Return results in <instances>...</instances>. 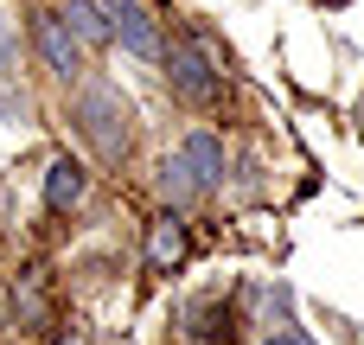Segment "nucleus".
Instances as JSON below:
<instances>
[{
    "label": "nucleus",
    "instance_id": "nucleus-4",
    "mask_svg": "<svg viewBox=\"0 0 364 345\" xmlns=\"http://www.w3.org/2000/svg\"><path fill=\"white\" fill-rule=\"evenodd\" d=\"M32 45H38V58H45L51 77H77V70H83V45L70 38L64 13H38V19H32Z\"/></svg>",
    "mask_w": 364,
    "mask_h": 345
},
{
    "label": "nucleus",
    "instance_id": "nucleus-5",
    "mask_svg": "<svg viewBox=\"0 0 364 345\" xmlns=\"http://www.w3.org/2000/svg\"><path fill=\"white\" fill-rule=\"evenodd\" d=\"M179 160H186V173L211 192V186H224V141L211 134V128H198V134H186V147H179Z\"/></svg>",
    "mask_w": 364,
    "mask_h": 345
},
{
    "label": "nucleus",
    "instance_id": "nucleus-8",
    "mask_svg": "<svg viewBox=\"0 0 364 345\" xmlns=\"http://www.w3.org/2000/svg\"><path fill=\"white\" fill-rule=\"evenodd\" d=\"M64 26H70L77 45H102V38H109V19H102L96 0H70V6H64Z\"/></svg>",
    "mask_w": 364,
    "mask_h": 345
},
{
    "label": "nucleus",
    "instance_id": "nucleus-7",
    "mask_svg": "<svg viewBox=\"0 0 364 345\" xmlns=\"http://www.w3.org/2000/svg\"><path fill=\"white\" fill-rule=\"evenodd\" d=\"M186 262V224L166 211V218H154V230H147V269H179Z\"/></svg>",
    "mask_w": 364,
    "mask_h": 345
},
{
    "label": "nucleus",
    "instance_id": "nucleus-9",
    "mask_svg": "<svg viewBox=\"0 0 364 345\" xmlns=\"http://www.w3.org/2000/svg\"><path fill=\"white\" fill-rule=\"evenodd\" d=\"M160 192H166V198H173V205H192V198H198V192H205V186H198V179H192V173H186V160H179V154H173V160H166V166H160Z\"/></svg>",
    "mask_w": 364,
    "mask_h": 345
},
{
    "label": "nucleus",
    "instance_id": "nucleus-10",
    "mask_svg": "<svg viewBox=\"0 0 364 345\" xmlns=\"http://www.w3.org/2000/svg\"><path fill=\"white\" fill-rule=\"evenodd\" d=\"M262 345H314V339H307V333H269Z\"/></svg>",
    "mask_w": 364,
    "mask_h": 345
},
{
    "label": "nucleus",
    "instance_id": "nucleus-6",
    "mask_svg": "<svg viewBox=\"0 0 364 345\" xmlns=\"http://www.w3.org/2000/svg\"><path fill=\"white\" fill-rule=\"evenodd\" d=\"M83 186H90V173H83V160H70V154H58V160L45 166V205H51V211H70V205L83 198Z\"/></svg>",
    "mask_w": 364,
    "mask_h": 345
},
{
    "label": "nucleus",
    "instance_id": "nucleus-2",
    "mask_svg": "<svg viewBox=\"0 0 364 345\" xmlns=\"http://www.w3.org/2000/svg\"><path fill=\"white\" fill-rule=\"evenodd\" d=\"M166 58V83L186 96V102H211L218 90H224V77H218V51L205 45V38H179L173 51H160Z\"/></svg>",
    "mask_w": 364,
    "mask_h": 345
},
{
    "label": "nucleus",
    "instance_id": "nucleus-3",
    "mask_svg": "<svg viewBox=\"0 0 364 345\" xmlns=\"http://www.w3.org/2000/svg\"><path fill=\"white\" fill-rule=\"evenodd\" d=\"M102 19H109V38H122L134 58H160V19L141 6V0H96Z\"/></svg>",
    "mask_w": 364,
    "mask_h": 345
},
{
    "label": "nucleus",
    "instance_id": "nucleus-1",
    "mask_svg": "<svg viewBox=\"0 0 364 345\" xmlns=\"http://www.w3.org/2000/svg\"><path fill=\"white\" fill-rule=\"evenodd\" d=\"M70 115H77V128H83V141L102 154V160H122L128 154V102H122V90L115 83H83L77 90V102H70Z\"/></svg>",
    "mask_w": 364,
    "mask_h": 345
}]
</instances>
